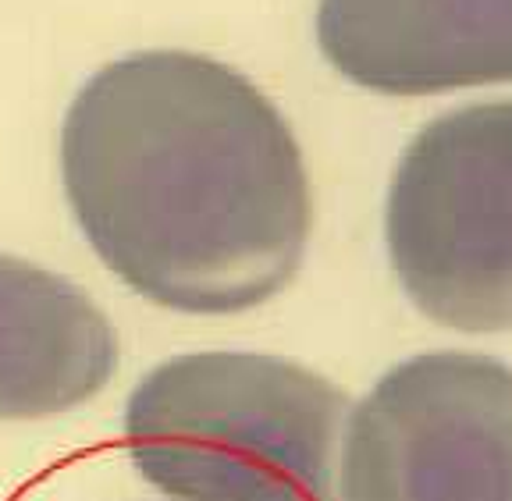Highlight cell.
<instances>
[{"instance_id":"obj_1","label":"cell","mask_w":512,"mask_h":501,"mask_svg":"<svg viewBox=\"0 0 512 501\" xmlns=\"http://www.w3.org/2000/svg\"><path fill=\"white\" fill-rule=\"evenodd\" d=\"M82 235L132 292L178 313H242L296 278L310 182L278 107L185 50L111 61L61 128Z\"/></svg>"},{"instance_id":"obj_2","label":"cell","mask_w":512,"mask_h":501,"mask_svg":"<svg viewBox=\"0 0 512 501\" xmlns=\"http://www.w3.org/2000/svg\"><path fill=\"white\" fill-rule=\"evenodd\" d=\"M349 398L256 352H192L143 377L125 409L128 455L182 501H342Z\"/></svg>"},{"instance_id":"obj_3","label":"cell","mask_w":512,"mask_h":501,"mask_svg":"<svg viewBox=\"0 0 512 501\" xmlns=\"http://www.w3.org/2000/svg\"><path fill=\"white\" fill-rule=\"evenodd\" d=\"M384 235L413 306L456 331L512 327V100L416 132L395 167Z\"/></svg>"},{"instance_id":"obj_4","label":"cell","mask_w":512,"mask_h":501,"mask_svg":"<svg viewBox=\"0 0 512 501\" xmlns=\"http://www.w3.org/2000/svg\"><path fill=\"white\" fill-rule=\"evenodd\" d=\"M342 501H512V366L477 352L392 366L345 427Z\"/></svg>"},{"instance_id":"obj_5","label":"cell","mask_w":512,"mask_h":501,"mask_svg":"<svg viewBox=\"0 0 512 501\" xmlns=\"http://www.w3.org/2000/svg\"><path fill=\"white\" fill-rule=\"evenodd\" d=\"M317 43L384 96L512 82V0H320Z\"/></svg>"},{"instance_id":"obj_6","label":"cell","mask_w":512,"mask_h":501,"mask_svg":"<svg viewBox=\"0 0 512 501\" xmlns=\"http://www.w3.org/2000/svg\"><path fill=\"white\" fill-rule=\"evenodd\" d=\"M118 334L61 274L0 253V420L68 413L107 388Z\"/></svg>"}]
</instances>
